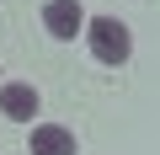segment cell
Masks as SVG:
<instances>
[{
  "instance_id": "cell-3",
  "label": "cell",
  "mask_w": 160,
  "mask_h": 155,
  "mask_svg": "<svg viewBox=\"0 0 160 155\" xmlns=\"http://www.w3.org/2000/svg\"><path fill=\"white\" fill-rule=\"evenodd\" d=\"M0 112H6L11 123L38 118V86H27V80H6V86H0Z\"/></svg>"
},
{
  "instance_id": "cell-1",
  "label": "cell",
  "mask_w": 160,
  "mask_h": 155,
  "mask_svg": "<svg viewBox=\"0 0 160 155\" xmlns=\"http://www.w3.org/2000/svg\"><path fill=\"white\" fill-rule=\"evenodd\" d=\"M86 43H91L96 64H107V70L128 64V54H133V32L118 16H86Z\"/></svg>"
},
{
  "instance_id": "cell-2",
  "label": "cell",
  "mask_w": 160,
  "mask_h": 155,
  "mask_svg": "<svg viewBox=\"0 0 160 155\" xmlns=\"http://www.w3.org/2000/svg\"><path fill=\"white\" fill-rule=\"evenodd\" d=\"M43 32L69 43V38H86V11H80V0H48L43 6Z\"/></svg>"
},
{
  "instance_id": "cell-4",
  "label": "cell",
  "mask_w": 160,
  "mask_h": 155,
  "mask_svg": "<svg viewBox=\"0 0 160 155\" xmlns=\"http://www.w3.org/2000/svg\"><path fill=\"white\" fill-rule=\"evenodd\" d=\"M75 134L64 123H32V155H75Z\"/></svg>"
}]
</instances>
